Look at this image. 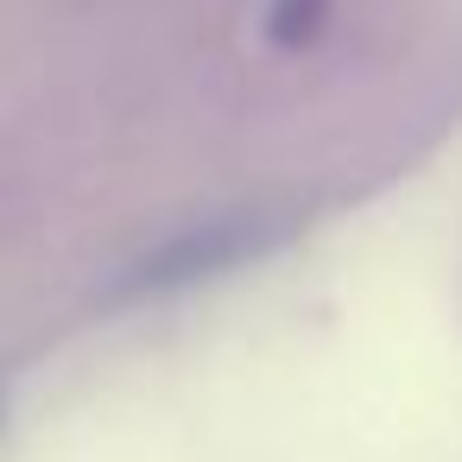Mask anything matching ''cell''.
Wrapping results in <instances>:
<instances>
[{
  "instance_id": "obj_1",
  "label": "cell",
  "mask_w": 462,
  "mask_h": 462,
  "mask_svg": "<svg viewBox=\"0 0 462 462\" xmlns=\"http://www.w3.org/2000/svg\"><path fill=\"white\" fill-rule=\"evenodd\" d=\"M254 235H260L254 222H228V228L184 235V241H171L159 260H146L134 285H140V291H165V285H190V279H203V273H222V266H235L241 254H254V247H260Z\"/></svg>"
},
{
  "instance_id": "obj_2",
  "label": "cell",
  "mask_w": 462,
  "mask_h": 462,
  "mask_svg": "<svg viewBox=\"0 0 462 462\" xmlns=\"http://www.w3.org/2000/svg\"><path fill=\"white\" fill-rule=\"evenodd\" d=\"M323 20H329V0H273L266 7V39L279 51H298V45H310L323 32Z\"/></svg>"
}]
</instances>
